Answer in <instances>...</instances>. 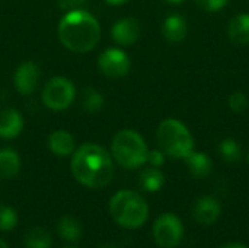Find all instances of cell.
Returning a JSON list of instances; mask_svg holds the SVG:
<instances>
[{
	"label": "cell",
	"instance_id": "cell-1",
	"mask_svg": "<svg viewBox=\"0 0 249 248\" xmlns=\"http://www.w3.org/2000/svg\"><path fill=\"white\" fill-rule=\"evenodd\" d=\"M71 172L80 184L99 189L112 180L114 164L109 153L102 146L86 143L74 152Z\"/></svg>",
	"mask_w": 249,
	"mask_h": 248
},
{
	"label": "cell",
	"instance_id": "cell-2",
	"mask_svg": "<svg viewBox=\"0 0 249 248\" xmlns=\"http://www.w3.org/2000/svg\"><path fill=\"white\" fill-rule=\"evenodd\" d=\"M58 38L66 48L74 53L90 51L101 39V26L86 10H67L58 23Z\"/></svg>",
	"mask_w": 249,
	"mask_h": 248
},
{
	"label": "cell",
	"instance_id": "cell-3",
	"mask_svg": "<svg viewBox=\"0 0 249 248\" xmlns=\"http://www.w3.org/2000/svg\"><path fill=\"white\" fill-rule=\"evenodd\" d=\"M109 212L117 224L124 228H139L149 216L146 200L133 190H121L109 202Z\"/></svg>",
	"mask_w": 249,
	"mask_h": 248
},
{
	"label": "cell",
	"instance_id": "cell-4",
	"mask_svg": "<svg viewBox=\"0 0 249 248\" xmlns=\"http://www.w3.org/2000/svg\"><path fill=\"white\" fill-rule=\"evenodd\" d=\"M111 148L115 161L124 168L133 170L147 162V145L144 139L131 129L120 130L115 134Z\"/></svg>",
	"mask_w": 249,
	"mask_h": 248
},
{
	"label": "cell",
	"instance_id": "cell-5",
	"mask_svg": "<svg viewBox=\"0 0 249 248\" xmlns=\"http://www.w3.org/2000/svg\"><path fill=\"white\" fill-rule=\"evenodd\" d=\"M156 139L160 149L177 159H184L194 146L193 136L187 126L175 118H166L159 124Z\"/></svg>",
	"mask_w": 249,
	"mask_h": 248
},
{
	"label": "cell",
	"instance_id": "cell-6",
	"mask_svg": "<svg viewBox=\"0 0 249 248\" xmlns=\"http://www.w3.org/2000/svg\"><path fill=\"white\" fill-rule=\"evenodd\" d=\"M76 96L74 85L66 77H53L42 91V102L47 108L63 111L70 107Z\"/></svg>",
	"mask_w": 249,
	"mask_h": 248
},
{
	"label": "cell",
	"instance_id": "cell-7",
	"mask_svg": "<svg viewBox=\"0 0 249 248\" xmlns=\"http://www.w3.org/2000/svg\"><path fill=\"white\" fill-rule=\"evenodd\" d=\"M184 237V225L174 213L160 215L153 224V238L163 248L177 247Z\"/></svg>",
	"mask_w": 249,
	"mask_h": 248
},
{
	"label": "cell",
	"instance_id": "cell-8",
	"mask_svg": "<svg viewBox=\"0 0 249 248\" xmlns=\"http://www.w3.org/2000/svg\"><path fill=\"white\" fill-rule=\"evenodd\" d=\"M98 66L108 77H123L130 70V58L123 50L108 48L99 56Z\"/></svg>",
	"mask_w": 249,
	"mask_h": 248
},
{
	"label": "cell",
	"instance_id": "cell-9",
	"mask_svg": "<svg viewBox=\"0 0 249 248\" xmlns=\"http://www.w3.org/2000/svg\"><path fill=\"white\" fill-rule=\"evenodd\" d=\"M220 212H222V208H220L219 200H216L212 196L198 197L191 208V213L196 222L204 227L213 225L219 219Z\"/></svg>",
	"mask_w": 249,
	"mask_h": 248
},
{
	"label": "cell",
	"instance_id": "cell-10",
	"mask_svg": "<svg viewBox=\"0 0 249 248\" xmlns=\"http://www.w3.org/2000/svg\"><path fill=\"white\" fill-rule=\"evenodd\" d=\"M39 77H41V72H39L38 64L32 61H25L16 69L13 75L15 88L18 89L19 94L29 95L35 91L39 82Z\"/></svg>",
	"mask_w": 249,
	"mask_h": 248
},
{
	"label": "cell",
	"instance_id": "cell-11",
	"mask_svg": "<svg viewBox=\"0 0 249 248\" xmlns=\"http://www.w3.org/2000/svg\"><path fill=\"white\" fill-rule=\"evenodd\" d=\"M112 38L115 42L121 45H131L134 44L142 34V28L137 19L134 18H124L114 23L112 26Z\"/></svg>",
	"mask_w": 249,
	"mask_h": 248
},
{
	"label": "cell",
	"instance_id": "cell-12",
	"mask_svg": "<svg viewBox=\"0 0 249 248\" xmlns=\"http://www.w3.org/2000/svg\"><path fill=\"white\" fill-rule=\"evenodd\" d=\"M23 129L22 115L13 110L6 108L0 111V137L1 139H13L20 134Z\"/></svg>",
	"mask_w": 249,
	"mask_h": 248
},
{
	"label": "cell",
	"instance_id": "cell-13",
	"mask_svg": "<svg viewBox=\"0 0 249 248\" xmlns=\"http://www.w3.org/2000/svg\"><path fill=\"white\" fill-rule=\"evenodd\" d=\"M184 159H185V164H187V168H188L190 174L194 178H206V177L210 175V172L213 170L212 159L203 152L191 151Z\"/></svg>",
	"mask_w": 249,
	"mask_h": 248
},
{
	"label": "cell",
	"instance_id": "cell-14",
	"mask_svg": "<svg viewBox=\"0 0 249 248\" xmlns=\"http://www.w3.org/2000/svg\"><path fill=\"white\" fill-rule=\"evenodd\" d=\"M48 146L58 156H69L74 151V139L66 130H55L48 137Z\"/></svg>",
	"mask_w": 249,
	"mask_h": 248
},
{
	"label": "cell",
	"instance_id": "cell-15",
	"mask_svg": "<svg viewBox=\"0 0 249 248\" xmlns=\"http://www.w3.org/2000/svg\"><path fill=\"white\" fill-rule=\"evenodd\" d=\"M187 22L181 15H169L163 22V35L171 42H181L187 37Z\"/></svg>",
	"mask_w": 249,
	"mask_h": 248
},
{
	"label": "cell",
	"instance_id": "cell-16",
	"mask_svg": "<svg viewBox=\"0 0 249 248\" xmlns=\"http://www.w3.org/2000/svg\"><path fill=\"white\" fill-rule=\"evenodd\" d=\"M228 35L235 44H248L249 13H239L231 19L228 25Z\"/></svg>",
	"mask_w": 249,
	"mask_h": 248
},
{
	"label": "cell",
	"instance_id": "cell-17",
	"mask_svg": "<svg viewBox=\"0 0 249 248\" xmlns=\"http://www.w3.org/2000/svg\"><path fill=\"white\" fill-rule=\"evenodd\" d=\"M20 170V158L13 149H0V178L10 180Z\"/></svg>",
	"mask_w": 249,
	"mask_h": 248
},
{
	"label": "cell",
	"instance_id": "cell-18",
	"mask_svg": "<svg viewBox=\"0 0 249 248\" xmlns=\"http://www.w3.org/2000/svg\"><path fill=\"white\" fill-rule=\"evenodd\" d=\"M165 184V175L156 168H147L140 174V186L146 191H159Z\"/></svg>",
	"mask_w": 249,
	"mask_h": 248
},
{
	"label": "cell",
	"instance_id": "cell-19",
	"mask_svg": "<svg viewBox=\"0 0 249 248\" xmlns=\"http://www.w3.org/2000/svg\"><path fill=\"white\" fill-rule=\"evenodd\" d=\"M58 234L69 243H76L82 237V227L71 216H64L58 222Z\"/></svg>",
	"mask_w": 249,
	"mask_h": 248
},
{
	"label": "cell",
	"instance_id": "cell-20",
	"mask_svg": "<svg viewBox=\"0 0 249 248\" xmlns=\"http://www.w3.org/2000/svg\"><path fill=\"white\" fill-rule=\"evenodd\" d=\"M26 248H50L51 247V237L42 228H31L25 238H23Z\"/></svg>",
	"mask_w": 249,
	"mask_h": 248
},
{
	"label": "cell",
	"instance_id": "cell-21",
	"mask_svg": "<svg viewBox=\"0 0 249 248\" xmlns=\"http://www.w3.org/2000/svg\"><path fill=\"white\" fill-rule=\"evenodd\" d=\"M80 104L83 107V110L89 111V113H96L102 108L104 105V98L101 95V92H98L93 88H85L83 94H82V99Z\"/></svg>",
	"mask_w": 249,
	"mask_h": 248
},
{
	"label": "cell",
	"instance_id": "cell-22",
	"mask_svg": "<svg viewBox=\"0 0 249 248\" xmlns=\"http://www.w3.org/2000/svg\"><path fill=\"white\" fill-rule=\"evenodd\" d=\"M220 155L226 162H238L242 158V148L239 146V143L233 139H225L222 140L220 146H219Z\"/></svg>",
	"mask_w": 249,
	"mask_h": 248
},
{
	"label": "cell",
	"instance_id": "cell-23",
	"mask_svg": "<svg viewBox=\"0 0 249 248\" xmlns=\"http://www.w3.org/2000/svg\"><path fill=\"white\" fill-rule=\"evenodd\" d=\"M16 221H18L16 212L9 206L1 205L0 206V231H3V232L10 231L16 225Z\"/></svg>",
	"mask_w": 249,
	"mask_h": 248
},
{
	"label": "cell",
	"instance_id": "cell-24",
	"mask_svg": "<svg viewBox=\"0 0 249 248\" xmlns=\"http://www.w3.org/2000/svg\"><path fill=\"white\" fill-rule=\"evenodd\" d=\"M228 102H229L231 110L235 111V113H244V111L248 110L249 101L244 92H233V94L229 96Z\"/></svg>",
	"mask_w": 249,
	"mask_h": 248
},
{
	"label": "cell",
	"instance_id": "cell-25",
	"mask_svg": "<svg viewBox=\"0 0 249 248\" xmlns=\"http://www.w3.org/2000/svg\"><path fill=\"white\" fill-rule=\"evenodd\" d=\"M198 7L206 10V12H214V10H220L222 7L226 6L228 0H196Z\"/></svg>",
	"mask_w": 249,
	"mask_h": 248
},
{
	"label": "cell",
	"instance_id": "cell-26",
	"mask_svg": "<svg viewBox=\"0 0 249 248\" xmlns=\"http://www.w3.org/2000/svg\"><path fill=\"white\" fill-rule=\"evenodd\" d=\"M147 162L152 165V167H162L165 164V152L162 149H153V151H149L147 153Z\"/></svg>",
	"mask_w": 249,
	"mask_h": 248
},
{
	"label": "cell",
	"instance_id": "cell-27",
	"mask_svg": "<svg viewBox=\"0 0 249 248\" xmlns=\"http://www.w3.org/2000/svg\"><path fill=\"white\" fill-rule=\"evenodd\" d=\"M86 0H58V6L63 10H74L79 9Z\"/></svg>",
	"mask_w": 249,
	"mask_h": 248
},
{
	"label": "cell",
	"instance_id": "cell-28",
	"mask_svg": "<svg viewBox=\"0 0 249 248\" xmlns=\"http://www.w3.org/2000/svg\"><path fill=\"white\" fill-rule=\"evenodd\" d=\"M219 248H248L247 246H244V244H239V243H229V244H225V246H222V247Z\"/></svg>",
	"mask_w": 249,
	"mask_h": 248
},
{
	"label": "cell",
	"instance_id": "cell-29",
	"mask_svg": "<svg viewBox=\"0 0 249 248\" xmlns=\"http://www.w3.org/2000/svg\"><path fill=\"white\" fill-rule=\"evenodd\" d=\"M108 4H112V6H120V4H124L127 3L128 0H105Z\"/></svg>",
	"mask_w": 249,
	"mask_h": 248
},
{
	"label": "cell",
	"instance_id": "cell-30",
	"mask_svg": "<svg viewBox=\"0 0 249 248\" xmlns=\"http://www.w3.org/2000/svg\"><path fill=\"white\" fill-rule=\"evenodd\" d=\"M0 248H9V247H7V244H6L3 240H0Z\"/></svg>",
	"mask_w": 249,
	"mask_h": 248
},
{
	"label": "cell",
	"instance_id": "cell-31",
	"mask_svg": "<svg viewBox=\"0 0 249 248\" xmlns=\"http://www.w3.org/2000/svg\"><path fill=\"white\" fill-rule=\"evenodd\" d=\"M166 1H169V3H182L184 0H166Z\"/></svg>",
	"mask_w": 249,
	"mask_h": 248
},
{
	"label": "cell",
	"instance_id": "cell-32",
	"mask_svg": "<svg viewBox=\"0 0 249 248\" xmlns=\"http://www.w3.org/2000/svg\"><path fill=\"white\" fill-rule=\"evenodd\" d=\"M101 248H118L117 246H112V244H108V246H104V247Z\"/></svg>",
	"mask_w": 249,
	"mask_h": 248
},
{
	"label": "cell",
	"instance_id": "cell-33",
	"mask_svg": "<svg viewBox=\"0 0 249 248\" xmlns=\"http://www.w3.org/2000/svg\"><path fill=\"white\" fill-rule=\"evenodd\" d=\"M248 159H249V155H248Z\"/></svg>",
	"mask_w": 249,
	"mask_h": 248
}]
</instances>
